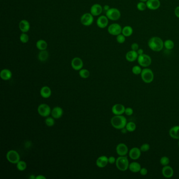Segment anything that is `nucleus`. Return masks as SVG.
Instances as JSON below:
<instances>
[{
  "instance_id": "1",
  "label": "nucleus",
  "mask_w": 179,
  "mask_h": 179,
  "mask_svg": "<svg viewBox=\"0 0 179 179\" xmlns=\"http://www.w3.org/2000/svg\"><path fill=\"white\" fill-rule=\"evenodd\" d=\"M148 46L151 50L155 52H159L164 47V42L159 37L153 36L148 41Z\"/></svg>"
},
{
  "instance_id": "2",
  "label": "nucleus",
  "mask_w": 179,
  "mask_h": 179,
  "mask_svg": "<svg viewBox=\"0 0 179 179\" xmlns=\"http://www.w3.org/2000/svg\"><path fill=\"white\" fill-rule=\"evenodd\" d=\"M127 120L122 115H115L111 119V124L115 129L121 130L126 127Z\"/></svg>"
},
{
  "instance_id": "3",
  "label": "nucleus",
  "mask_w": 179,
  "mask_h": 179,
  "mask_svg": "<svg viewBox=\"0 0 179 179\" xmlns=\"http://www.w3.org/2000/svg\"><path fill=\"white\" fill-rule=\"evenodd\" d=\"M129 164V160L126 156H119L116 161V167L121 171H126L128 169Z\"/></svg>"
},
{
  "instance_id": "4",
  "label": "nucleus",
  "mask_w": 179,
  "mask_h": 179,
  "mask_svg": "<svg viewBox=\"0 0 179 179\" xmlns=\"http://www.w3.org/2000/svg\"><path fill=\"white\" fill-rule=\"evenodd\" d=\"M141 79L146 84H150L154 79V74L151 69L149 68H144L142 69L141 74Z\"/></svg>"
},
{
  "instance_id": "5",
  "label": "nucleus",
  "mask_w": 179,
  "mask_h": 179,
  "mask_svg": "<svg viewBox=\"0 0 179 179\" xmlns=\"http://www.w3.org/2000/svg\"><path fill=\"white\" fill-rule=\"evenodd\" d=\"M137 61L141 67L144 68L149 67L152 63V59L150 56L146 54L139 55Z\"/></svg>"
},
{
  "instance_id": "6",
  "label": "nucleus",
  "mask_w": 179,
  "mask_h": 179,
  "mask_svg": "<svg viewBox=\"0 0 179 179\" xmlns=\"http://www.w3.org/2000/svg\"><path fill=\"white\" fill-rule=\"evenodd\" d=\"M106 15L108 19L116 21L120 19L121 17V12L119 9L115 7L110 8V9L106 12Z\"/></svg>"
},
{
  "instance_id": "7",
  "label": "nucleus",
  "mask_w": 179,
  "mask_h": 179,
  "mask_svg": "<svg viewBox=\"0 0 179 179\" xmlns=\"http://www.w3.org/2000/svg\"><path fill=\"white\" fill-rule=\"evenodd\" d=\"M6 159L10 163L13 164H17L20 161V157L19 153L13 150L7 152Z\"/></svg>"
},
{
  "instance_id": "8",
  "label": "nucleus",
  "mask_w": 179,
  "mask_h": 179,
  "mask_svg": "<svg viewBox=\"0 0 179 179\" xmlns=\"http://www.w3.org/2000/svg\"><path fill=\"white\" fill-rule=\"evenodd\" d=\"M121 25L118 23H112L108 27V32L113 36H117L122 33Z\"/></svg>"
},
{
  "instance_id": "9",
  "label": "nucleus",
  "mask_w": 179,
  "mask_h": 179,
  "mask_svg": "<svg viewBox=\"0 0 179 179\" xmlns=\"http://www.w3.org/2000/svg\"><path fill=\"white\" fill-rule=\"evenodd\" d=\"M93 16L91 13H86L83 15L81 17V22L85 27L91 26L93 23Z\"/></svg>"
},
{
  "instance_id": "10",
  "label": "nucleus",
  "mask_w": 179,
  "mask_h": 179,
  "mask_svg": "<svg viewBox=\"0 0 179 179\" xmlns=\"http://www.w3.org/2000/svg\"><path fill=\"white\" fill-rule=\"evenodd\" d=\"M37 110L38 114L42 117H48L52 112L50 107L45 104H42L39 106Z\"/></svg>"
},
{
  "instance_id": "11",
  "label": "nucleus",
  "mask_w": 179,
  "mask_h": 179,
  "mask_svg": "<svg viewBox=\"0 0 179 179\" xmlns=\"http://www.w3.org/2000/svg\"><path fill=\"white\" fill-rule=\"evenodd\" d=\"M116 152L119 156H126L129 153L128 147L126 144L120 143L116 147Z\"/></svg>"
},
{
  "instance_id": "12",
  "label": "nucleus",
  "mask_w": 179,
  "mask_h": 179,
  "mask_svg": "<svg viewBox=\"0 0 179 179\" xmlns=\"http://www.w3.org/2000/svg\"><path fill=\"white\" fill-rule=\"evenodd\" d=\"M109 23V19L106 15H101L98 17L96 22L97 25L100 29H105L107 27Z\"/></svg>"
},
{
  "instance_id": "13",
  "label": "nucleus",
  "mask_w": 179,
  "mask_h": 179,
  "mask_svg": "<svg viewBox=\"0 0 179 179\" xmlns=\"http://www.w3.org/2000/svg\"><path fill=\"white\" fill-rule=\"evenodd\" d=\"M129 156L132 160H136L141 157V151L140 148L134 147L129 151Z\"/></svg>"
},
{
  "instance_id": "14",
  "label": "nucleus",
  "mask_w": 179,
  "mask_h": 179,
  "mask_svg": "<svg viewBox=\"0 0 179 179\" xmlns=\"http://www.w3.org/2000/svg\"><path fill=\"white\" fill-rule=\"evenodd\" d=\"M126 108L121 104H116L112 106V112L115 115H122L125 111Z\"/></svg>"
},
{
  "instance_id": "15",
  "label": "nucleus",
  "mask_w": 179,
  "mask_h": 179,
  "mask_svg": "<svg viewBox=\"0 0 179 179\" xmlns=\"http://www.w3.org/2000/svg\"><path fill=\"white\" fill-rule=\"evenodd\" d=\"M146 3L148 9L153 11L158 10L161 5L160 0H148Z\"/></svg>"
},
{
  "instance_id": "16",
  "label": "nucleus",
  "mask_w": 179,
  "mask_h": 179,
  "mask_svg": "<svg viewBox=\"0 0 179 179\" xmlns=\"http://www.w3.org/2000/svg\"><path fill=\"white\" fill-rule=\"evenodd\" d=\"M71 65L72 68L74 70H80L83 67L84 63L81 58H75L72 60Z\"/></svg>"
},
{
  "instance_id": "17",
  "label": "nucleus",
  "mask_w": 179,
  "mask_h": 179,
  "mask_svg": "<svg viewBox=\"0 0 179 179\" xmlns=\"http://www.w3.org/2000/svg\"><path fill=\"white\" fill-rule=\"evenodd\" d=\"M161 172L163 176L167 179L172 178L174 175V171L173 168L168 165L163 166Z\"/></svg>"
},
{
  "instance_id": "18",
  "label": "nucleus",
  "mask_w": 179,
  "mask_h": 179,
  "mask_svg": "<svg viewBox=\"0 0 179 179\" xmlns=\"http://www.w3.org/2000/svg\"><path fill=\"white\" fill-rule=\"evenodd\" d=\"M91 13L93 17L100 15L103 11V7L99 4H94L91 8Z\"/></svg>"
},
{
  "instance_id": "19",
  "label": "nucleus",
  "mask_w": 179,
  "mask_h": 179,
  "mask_svg": "<svg viewBox=\"0 0 179 179\" xmlns=\"http://www.w3.org/2000/svg\"><path fill=\"white\" fill-rule=\"evenodd\" d=\"M138 56L137 51L129 50L126 54V59L129 62H134L137 60Z\"/></svg>"
},
{
  "instance_id": "20",
  "label": "nucleus",
  "mask_w": 179,
  "mask_h": 179,
  "mask_svg": "<svg viewBox=\"0 0 179 179\" xmlns=\"http://www.w3.org/2000/svg\"><path fill=\"white\" fill-rule=\"evenodd\" d=\"M19 29L22 33H27L29 31L30 24L28 21L23 19L19 22Z\"/></svg>"
},
{
  "instance_id": "21",
  "label": "nucleus",
  "mask_w": 179,
  "mask_h": 179,
  "mask_svg": "<svg viewBox=\"0 0 179 179\" xmlns=\"http://www.w3.org/2000/svg\"><path fill=\"white\" fill-rule=\"evenodd\" d=\"M108 163V158L105 155H103L99 157L96 161V165L98 167L100 168L105 167Z\"/></svg>"
},
{
  "instance_id": "22",
  "label": "nucleus",
  "mask_w": 179,
  "mask_h": 179,
  "mask_svg": "<svg viewBox=\"0 0 179 179\" xmlns=\"http://www.w3.org/2000/svg\"><path fill=\"white\" fill-rule=\"evenodd\" d=\"M170 136L172 139L179 140V126H175L170 129Z\"/></svg>"
},
{
  "instance_id": "23",
  "label": "nucleus",
  "mask_w": 179,
  "mask_h": 179,
  "mask_svg": "<svg viewBox=\"0 0 179 179\" xmlns=\"http://www.w3.org/2000/svg\"><path fill=\"white\" fill-rule=\"evenodd\" d=\"M141 169V165L137 162L134 161L129 164V170L133 173H138L140 172Z\"/></svg>"
},
{
  "instance_id": "24",
  "label": "nucleus",
  "mask_w": 179,
  "mask_h": 179,
  "mask_svg": "<svg viewBox=\"0 0 179 179\" xmlns=\"http://www.w3.org/2000/svg\"><path fill=\"white\" fill-rule=\"evenodd\" d=\"M63 114V110L62 108L60 107H56L54 108L51 112L52 116L55 119H58L60 118L62 116Z\"/></svg>"
},
{
  "instance_id": "25",
  "label": "nucleus",
  "mask_w": 179,
  "mask_h": 179,
  "mask_svg": "<svg viewBox=\"0 0 179 179\" xmlns=\"http://www.w3.org/2000/svg\"><path fill=\"white\" fill-rule=\"evenodd\" d=\"M0 76L3 80L7 81L11 78L12 76V72L9 69H4L1 70Z\"/></svg>"
},
{
  "instance_id": "26",
  "label": "nucleus",
  "mask_w": 179,
  "mask_h": 179,
  "mask_svg": "<svg viewBox=\"0 0 179 179\" xmlns=\"http://www.w3.org/2000/svg\"><path fill=\"white\" fill-rule=\"evenodd\" d=\"M40 93L42 97L43 98H49L52 94V91L50 87L47 86H44L41 88Z\"/></svg>"
},
{
  "instance_id": "27",
  "label": "nucleus",
  "mask_w": 179,
  "mask_h": 179,
  "mask_svg": "<svg viewBox=\"0 0 179 179\" xmlns=\"http://www.w3.org/2000/svg\"><path fill=\"white\" fill-rule=\"evenodd\" d=\"M134 33V29L131 26L126 25L122 29L121 33L126 37H130L132 36Z\"/></svg>"
},
{
  "instance_id": "28",
  "label": "nucleus",
  "mask_w": 179,
  "mask_h": 179,
  "mask_svg": "<svg viewBox=\"0 0 179 179\" xmlns=\"http://www.w3.org/2000/svg\"><path fill=\"white\" fill-rule=\"evenodd\" d=\"M47 46V43L44 40H39L36 43V48L40 50H46Z\"/></svg>"
},
{
  "instance_id": "29",
  "label": "nucleus",
  "mask_w": 179,
  "mask_h": 179,
  "mask_svg": "<svg viewBox=\"0 0 179 179\" xmlns=\"http://www.w3.org/2000/svg\"><path fill=\"white\" fill-rule=\"evenodd\" d=\"M49 56L48 52L46 50H41L38 55V60L41 62H45Z\"/></svg>"
},
{
  "instance_id": "30",
  "label": "nucleus",
  "mask_w": 179,
  "mask_h": 179,
  "mask_svg": "<svg viewBox=\"0 0 179 179\" xmlns=\"http://www.w3.org/2000/svg\"><path fill=\"white\" fill-rule=\"evenodd\" d=\"M174 42L171 40H167L164 42V47L167 50H172L174 48Z\"/></svg>"
},
{
  "instance_id": "31",
  "label": "nucleus",
  "mask_w": 179,
  "mask_h": 179,
  "mask_svg": "<svg viewBox=\"0 0 179 179\" xmlns=\"http://www.w3.org/2000/svg\"><path fill=\"white\" fill-rule=\"evenodd\" d=\"M127 131L128 132H134L136 130L137 128V126L136 124L134 122L130 121L127 122L126 127Z\"/></svg>"
},
{
  "instance_id": "32",
  "label": "nucleus",
  "mask_w": 179,
  "mask_h": 179,
  "mask_svg": "<svg viewBox=\"0 0 179 179\" xmlns=\"http://www.w3.org/2000/svg\"><path fill=\"white\" fill-rule=\"evenodd\" d=\"M27 163L24 161H19V162L17 163V168L19 171H24L27 169Z\"/></svg>"
},
{
  "instance_id": "33",
  "label": "nucleus",
  "mask_w": 179,
  "mask_h": 179,
  "mask_svg": "<svg viewBox=\"0 0 179 179\" xmlns=\"http://www.w3.org/2000/svg\"><path fill=\"white\" fill-rule=\"evenodd\" d=\"M19 40L22 43L26 44L29 42V37L27 33H22L19 36Z\"/></svg>"
},
{
  "instance_id": "34",
  "label": "nucleus",
  "mask_w": 179,
  "mask_h": 179,
  "mask_svg": "<svg viewBox=\"0 0 179 179\" xmlns=\"http://www.w3.org/2000/svg\"><path fill=\"white\" fill-rule=\"evenodd\" d=\"M79 75L83 78H87L90 75L88 70L86 69H81L79 70Z\"/></svg>"
},
{
  "instance_id": "35",
  "label": "nucleus",
  "mask_w": 179,
  "mask_h": 179,
  "mask_svg": "<svg viewBox=\"0 0 179 179\" xmlns=\"http://www.w3.org/2000/svg\"><path fill=\"white\" fill-rule=\"evenodd\" d=\"M142 69L141 68V66L139 65H135L134 67L132 68V72L133 74L136 75H138L141 74Z\"/></svg>"
},
{
  "instance_id": "36",
  "label": "nucleus",
  "mask_w": 179,
  "mask_h": 179,
  "mask_svg": "<svg viewBox=\"0 0 179 179\" xmlns=\"http://www.w3.org/2000/svg\"><path fill=\"white\" fill-rule=\"evenodd\" d=\"M137 8L140 11H145L146 10V9L147 8L146 3L140 1L138 3V4L137 5Z\"/></svg>"
},
{
  "instance_id": "37",
  "label": "nucleus",
  "mask_w": 179,
  "mask_h": 179,
  "mask_svg": "<svg viewBox=\"0 0 179 179\" xmlns=\"http://www.w3.org/2000/svg\"><path fill=\"white\" fill-rule=\"evenodd\" d=\"M160 163L161 165L163 166H165L169 165L170 163L169 158L166 156H164L161 157L160 160Z\"/></svg>"
},
{
  "instance_id": "38",
  "label": "nucleus",
  "mask_w": 179,
  "mask_h": 179,
  "mask_svg": "<svg viewBox=\"0 0 179 179\" xmlns=\"http://www.w3.org/2000/svg\"><path fill=\"white\" fill-rule=\"evenodd\" d=\"M116 37V41L119 44H123L126 41V36H124L122 34H120L117 35Z\"/></svg>"
},
{
  "instance_id": "39",
  "label": "nucleus",
  "mask_w": 179,
  "mask_h": 179,
  "mask_svg": "<svg viewBox=\"0 0 179 179\" xmlns=\"http://www.w3.org/2000/svg\"><path fill=\"white\" fill-rule=\"evenodd\" d=\"M45 123L46 125L48 127H52L55 124V121L52 118L47 117L45 120Z\"/></svg>"
},
{
  "instance_id": "40",
  "label": "nucleus",
  "mask_w": 179,
  "mask_h": 179,
  "mask_svg": "<svg viewBox=\"0 0 179 179\" xmlns=\"http://www.w3.org/2000/svg\"><path fill=\"white\" fill-rule=\"evenodd\" d=\"M150 146L148 143H143L141 145L140 149L141 150V152H147L150 150Z\"/></svg>"
},
{
  "instance_id": "41",
  "label": "nucleus",
  "mask_w": 179,
  "mask_h": 179,
  "mask_svg": "<svg viewBox=\"0 0 179 179\" xmlns=\"http://www.w3.org/2000/svg\"><path fill=\"white\" fill-rule=\"evenodd\" d=\"M124 114L128 116H130L132 115H133L134 114V110L132 109V108L127 107L126 108Z\"/></svg>"
},
{
  "instance_id": "42",
  "label": "nucleus",
  "mask_w": 179,
  "mask_h": 179,
  "mask_svg": "<svg viewBox=\"0 0 179 179\" xmlns=\"http://www.w3.org/2000/svg\"><path fill=\"white\" fill-rule=\"evenodd\" d=\"M139 48V46L138 44L137 43H134L131 45V49L132 50H134V51H137Z\"/></svg>"
},
{
  "instance_id": "43",
  "label": "nucleus",
  "mask_w": 179,
  "mask_h": 179,
  "mask_svg": "<svg viewBox=\"0 0 179 179\" xmlns=\"http://www.w3.org/2000/svg\"><path fill=\"white\" fill-rule=\"evenodd\" d=\"M139 173H140L141 175L145 176L147 174H148V170H147V169H146V167H141Z\"/></svg>"
},
{
  "instance_id": "44",
  "label": "nucleus",
  "mask_w": 179,
  "mask_h": 179,
  "mask_svg": "<svg viewBox=\"0 0 179 179\" xmlns=\"http://www.w3.org/2000/svg\"><path fill=\"white\" fill-rule=\"evenodd\" d=\"M116 159L113 156H111L109 158H108V162L110 164H114L116 163Z\"/></svg>"
},
{
  "instance_id": "45",
  "label": "nucleus",
  "mask_w": 179,
  "mask_h": 179,
  "mask_svg": "<svg viewBox=\"0 0 179 179\" xmlns=\"http://www.w3.org/2000/svg\"><path fill=\"white\" fill-rule=\"evenodd\" d=\"M174 14L179 19V6H178L174 10Z\"/></svg>"
},
{
  "instance_id": "46",
  "label": "nucleus",
  "mask_w": 179,
  "mask_h": 179,
  "mask_svg": "<svg viewBox=\"0 0 179 179\" xmlns=\"http://www.w3.org/2000/svg\"><path fill=\"white\" fill-rule=\"evenodd\" d=\"M137 52L138 53V55H142V54H144L143 49H142V48H139L138 50L137 51Z\"/></svg>"
},
{
  "instance_id": "47",
  "label": "nucleus",
  "mask_w": 179,
  "mask_h": 179,
  "mask_svg": "<svg viewBox=\"0 0 179 179\" xmlns=\"http://www.w3.org/2000/svg\"><path fill=\"white\" fill-rule=\"evenodd\" d=\"M110 6H109V5H105L104 6V7H103V11H106V12L107 11H108V10L110 9Z\"/></svg>"
},
{
  "instance_id": "48",
  "label": "nucleus",
  "mask_w": 179,
  "mask_h": 179,
  "mask_svg": "<svg viewBox=\"0 0 179 179\" xmlns=\"http://www.w3.org/2000/svg\"><path fill=\"white\" fill-rule=\"evenodd\" d=\"M46 178L45 177H44L43 175H39L38 176L36 177V179H45Z\"/></svg>"
},
{
  "instance_id": "49",
  "label": "nucleus",
  "mask_w": 179,
  "mask_h": 179,
  "mask_svg": "<svg viewBox=\"0 0 179 179\" xmlns=\"http://www.w3.org/2000/svg\"><path fill=\"white\" fill-rule=\"evenodd\" d=\"M29 179H36V177H34L33 175H31L30 177H29Z\"/></svg>"
},
{
  "instance_id": "50",
  "label": "nucleus",
  "mask_w": 179,
  "mask_h": 179,
  "mask_svg": "<svg viewBox=\"0 0 179 179\" xmlns=\"http://www.w3.org/2000/svg\"><path fill=\"white\" fill-rule=\"evenodd\" d=\"M140 1H141V2H146L148 0H139Z\"/></svg>"
},
{
  "instance_id": "51",
  "label": "nucleus",
  "mask_w": 179,
  "mask_h": 179,
  "mask_svg": "<svg viewBox=\"0 0 179 179\" xmlns=\"http://www.w3.org/2000/svg\"><path fill=\"white\" fill-rule=\"evenodd\" d=\"M178 146H179V142H178Z\"/></svg>"
}]
</instances>
